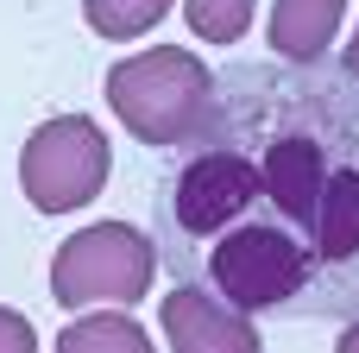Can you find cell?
Instances as JSON below:
<instances>
[{
    "label": "cell",
    "instance_id": "obj_4",
    "mask_svg": "<svg viewBox=\"0 0 359 353\" xmlns=\"http://www.w3.org/2000/svg\"><path fill=\"white\" fill-rule=\"evenodd\" d=\"M114 171V145L101 120L88 114H57L19 145V189L38 215H76L101 196Z\"/></svg>",
    "mask_w": 359,
    "mask_h": 353
},
{
    "label": "cell",
    "instance_id": "obj_2",
    "mask_svg": "<svg viewBox=\"0 0 359 353\" xmlns=\"http://www.w3.org/2000/svg\"><path fill=\"white\" fill-rule=\"evenodd\" d=\"M215 69L189 44H151L107 69V107L139 145H183L208 120Z\"/></svg>",
    "mask_w": 359,
    "mask_h": 353
},
{
    "label": "cell",
    "instance_id": "obj_3",
    "mask_svg": "<svg viewBox=\"0 0 359 353\" xmlns=\"http://www.w3.org/2000/svg\"><path fill=\"white\" fill-rule=\"evenodd\" d=\"M151 265L158 246L145 227L133 221H95L76 227L57 253H50V297L63 309H95V303H145L151 297Z\"/></svg>",
    "mask_w": 359,
    "mask_h": 353
},
{
    "label": "cell",
    "instance_id": "obj_9",
    "mask_svg": "<svg viewBox=\"0 0 359 353\" xmlns=\"http://www.w3.org/2000/svg\"><path fill=\"white\" fill-rule=\"evenodd\" d=\"M252 13H259V0H183V19L202 44H240Z\"/></svg>",
    "mask_w": 359,
    "mask_h": 353
},
{
    "label": "cell",
    "instance_id": "obj_6",
    "mask_svg": "<svg viewBox=\"0 0 359 353\" xmlns=\"http://www.w3.org/2000/svg\"><path fill=\"white\" fill-rule=\"evenodd\" d=\"M347 19V0H271V57L284 63H322L334 51V32Z\"/></svg>",
    "mask_w": 359,
    "mask_h": 353
},
{
    "label": "cell",
    "instance_id": "obj_8",
    "mask_svg": "<svg viewBox=\"0 0 359 353\" xmlns=\"http://www.w3.org/2000/svg\"><path fill=\"white\" fill-rule=\"evenodd\" d=\"M170 13V0H82V19L95 38L107 44H126V38H145L158 19Z\"/></svg>",
    "mask_w": 359,
    "mask_h": 353
},
{
    "label": "cell",
    "instance_id": "obj_7",
    "mask_svg": "<svg viewBox=\"0 0 359 353\" xmlns=\"http://www.w3.org/2000/svg\"><path fill=\"white\" fill-rule=\"evenodd\" d=\"M57 353H158L151 347V328L120 316V309H101V316H76L69 328H57Z\"/></svg>",
    "mask_w": 359,
    "mask_h": 353
},
{
    "label": "cell",
    "instance_id": "obj_10",
    "mask_svg": "<svg viewBox=\"0 0 359 353\" xmlns=\"http://www.w3.org/2000/svg\"><path fill=\"white\" fill-rule=\"evenodd\" d=\"M0 353H38V328L19 309H0Z\"/></svg>",
    "mask_w": 359,
    "mask_h": 353
},
{
    "label": "cell",
    "instance_id": "obj_1",
    "mask_svg": "<svg viewBox=\"0 0 359 353\" xmlns=\"http://www.w3.org/2000/svg\"><path fill=\"white\" fill-rule=\"evenodd\" d=\"M233 221L309 265V316H359V76L322 63L215 69V101L158 177V259Z\"/></svg>",
    "mask_w": 359,
    "mask_h": 353
},
{
    "label": "cell",
    "instance_id": "obj_5",
    "mask_svg": "<svg viewBox=\"0 0 359 353\" xmlns=\"http://www.w3.org/2000/svg\"><path fill=\"white\" fill-rule=\"evenodd\" d=\"M158 328H164L170 353H265V335L252 328V316L233 309V303H221V297L202 291V284L164 291Z\"/></svg>",
    "mask_w": 359,
    "mask_h": 353
},
{
    "label": "cell",
    "instance_id": "obj_11",
    "mask_svg": "<svg viewBox=\"0 0 359 353\" xmlns=\"http://www.w3.org/2000/svg\"><path fill=\"white\" fill-rule=\"evenodd\" d=\"M334 353H359V316L341 328V335H334Z\"/></svg>",
    "mask_w": 359,
    "mask_h": 353
},
{
    "label": "cell",
    "instance_id": "obj_12",
    "mask_svg": "<svg viewBox=\"0 0 359 353\" xmlns=\"http://www.w3.org/2000/svg\"><path fill=\"white\" fill-rule=\"evenodd\" d=\"M341 69H347V76H359V25H353V44L341 51Z\"/></svg>",
    "mask_w": 359,
    "mask_h": 353
}]
</instances>
